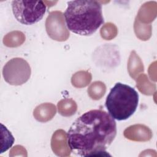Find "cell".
Returning a JSON list of instances; mask_svg holds the SVG:
<instances>
[{
    "label": "cell",
    "instance_id": "6da1fadb",
    "mask_svg": "<svg viewBox=\"0 0 157 157\" xmlns=\"http://www.w3.org/2000/svg\"><path fill=\"white\" fill-rule=\"evenodd\" d=\"M116 135L115 120L105 111L94 109L74 121L67 133V142L71 152L78 156L104 155Z\"/></svg>",
    "mask_w": 157,
    "mask_h": 157
},
{
    "label": "cell",
    "instance_id": "277c9868",
    "mask_svg": "<svg viewBox=\"0 0 157 157\" xmlns=\"http://www.w3.org/2000/svg\"><path fill=\"white\" fill-rule=\"evenodd\" d=\"M12 9L18 22L25 25H32L42 20L47 7L42 1H13Z\"/></svg>",
    "mask_w": 157,
    "mask_h": 157
},
{
    "label": "cell",
    "instance_id": "5b68a950",
    "mask_svg": "<svg viewBox=\"0 0 157 157\" xmlns=\"http://www.w3.org/2000/svg\"><path fill=\"white\" fill-rule=\"evenodd\" d=\"M29 63L21 58H14L4 66L2 75L6 82L12 85H21L26 83L31 76Z\"/></svg>",
    "mask_w": 157,
    "mask_h": 157
},
{
    "label": "cell",
    "instance_id": "3957f363",
    "mask_svg": "<svg viewBox=\"0 0 157 157\" xmlns=\"http://www.w3.org/2000/svg\"><path fill=\"white\" fill-rule=\"evenodd\" d=\"M139 103V94L132 87L117 83L107 96L105 107L114 119L122 121L128 119L136 112Z\"/></svg>",
    "mask_w": 157,
    "mask_h": 157
},
{
    "label": "cell",
    "instance_id": "7a4b0ae2",
    "mask_svg": "<svg viewBox=\"0 0 157 157\" xmlns=\"http://www.w3.org/2000/svg\"><path fill=\"white\" fill-rule=\"evenodd\" d=\"M64 16L68 29L80 36L92 35L104 22L101 4L93 0L67 2Z\"/></svg>",
    "mask_w": 157,
    "mask_h": 157
}]
</instances>
